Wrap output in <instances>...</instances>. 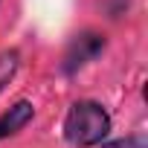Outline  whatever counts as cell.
<instances>
[{
    "label": "cell",
    "instance_id": "obj_1",
    "mask_svg": "<svg viewBox=\"0 0 148 148\" xmlns=\"http://www.w3.org/2000/svg\"><path fill=\"white\" fill-rule=\"evenodd\" d=\"M110 131V116L99 102H76L64 119V136L76 148L102 145Z\"/></svg>",
    "mask_w": 148,
    "mask_h": 148
},
{
    "label": "cell",
    "instance_id": "obj_2",
    "mask_svg": "<svg viewBox=\"0 0 148 148\" xmlns=\"http://www.w3.org/2000/svg\"><path fill=\"white\" fill-rule=\"evenodd\" d=\"M102 49H105V38L102 35H96V32H79L76 38L67 44L61 70L67 73V76H73V73H79L84 64H90Z\"/></svg>",
    "mask_w": 148,
    "mask_h": 148
},
{
    "label": "cell",
    "instance_id": "obj_3",
    "mask_svg": "<svg viewBox=\"0 0 148 148\" xmlns=\"http://www.w3.org/2000/svg\"><path fill=\"white\" fill-rule=\"evenodd\" d=\"M32 116H35L32 102H26V99L15 102V105H12L3 116H0V139H6V136H12V134L23 131V128L32 122Z\"/></svg>",
    "mask_w": 148,
    "mask_h": 148
},
{
    "label": "cell",
    "instance_id": "obj_4",
    "mask_svg": "<svg viewBox=\"0 0 148 148\" xmlns=\"http://www.w3.org/2000/svg\"><path fill=\"white\" fill-rule=\"evenodd\" d=\"M18 61H21L18 49H3L0 52V90H3L12 82V76L18 73Z\"/></svg>",
    "mask_w": 148,
    "mask_h": 148
},
{
    "label": "cell",
    "instance_id": "obj_5",
    "mask_svg": "<svg viewBox=\"0 0 148 148\" xmlns=\"http://www.w3.org/2000/svg\"><path fill=\"white\" fill-rule=\"evenodd\" d=\"M102 148H148V139H145V134H134V136H128V139L105 142Z\"/></svg>",
    "mask_w": 148,
    "mask_h": 148
}]
</instances>
